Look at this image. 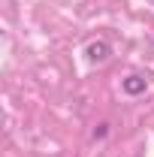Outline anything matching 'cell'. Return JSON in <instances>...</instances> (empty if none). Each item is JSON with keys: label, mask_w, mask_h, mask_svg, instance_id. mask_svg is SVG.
<instances>
[{"label": "cell", "mask_w": 154, "mask_h": 157, "mask_svg": "<svg viewBox=\"0 0 154 157\" xmlns=\"http://www.w3.org/2000/svg\"><path fill=\"white\" fill-rule=\"evenodd\" d=\"M121 88L130 94V97H136V94H145V88H148V82L142 76H127L124 82H121Z\"/></svg>", "instance_id": "1"}, {"label": "cell", "mask_w": 154, "mask_h": 157, "mask_svg": "<svg viewBox=\"0 0 154 157\" xmlns=\"http://www.w3.org/2000/svg\"><path fill=\"white\" fill-rule=\"evenodd\" d=\"M88 58L91 60H106L109 58V45L106 42H91L88 45Z\"/></svg>", "instance_id": "2"}]
</instances>
